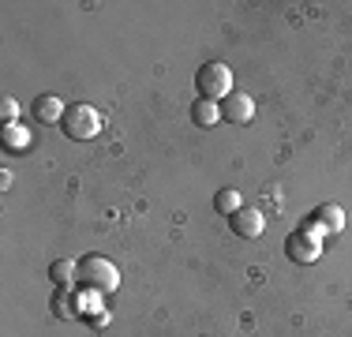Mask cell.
<instances>
[{
    "mask_svg": "<svg viewBox=\"0 0 352 337\" xmlns=\"http://www.w3.org/2000/svg\"><path fill=\"white\" fill-rule=\"evenodd\" d=\"M79 285L87 292H94V296H109V292H116V285H120V270L102 255H87L79 263Z\"/></svg>",
    "mask_w": 352,
    "mask_h": 337,
    "instance_id": "6da1fadb",
    "label": "cell"
},
{
    "mask_svg": "<svg viewBox=\"0 0 352 337\" xmlns=\"http://www.w3.org/2000/svg\"><path fill=\"white\" fill-rule=\"evenodd\" d=\"M195 87H199V98L206 101H225L232 94V67L221 64V61H210L199 67L195 75Z\"/></svg>",
    "mask_w": 352,
    "mask_h": 337,
    "instance_id": "7a4b0ae2",
    "label": "cell"
},
{
    "mask_svg": "<svg viewBox=\"0 0 352 337\" xmlns=\"http://www.w3.org/2000/svg\"><path fill=\"white\" fill-rule=\"evenodd\" d=\"M60 128H64V135H68V139L87 142V139H94V135L102 131V116H98L94 105H82V101H75V105H68V113H64Z\"/></svg>",
    "mask_w": 352,
    "mask_h": 337,
    "instance_id": "3957f363",
    "label": "cell"
},
{
    "mask_svg": "<svg viewBox=\"0 0 352 337\" xmlns=\"http://www.w3.org/2000/svg\"><path fill=\"white\" fill-rule=\"evenodd\" d=\"M285 251H289L292 263L311 266V263H318V259H322V240H318V236H311L307 229H300V232H292L289 240H285Z\"/></svg>",
    "mask_w": 352,
    "mask_h": 337,
    "instance_id": "277c9868",
    "label": "cell"
},
{
    "mask_svg": "<svg viewBox=\"0 0 352 337\" xmlns=\"http://www.w3.org/2000/svg\"><path fill=\"white\" fill-rule=\"evenodd\" d=\"M221 105V120H229L232 128H240V124H251V116H255V101L251 94H240V90H232L225 101H217Z\"/></svg>",
    "mask_w": 352,
    "mask_h": 337,
    "instance_id": "5b68a950",
    "label": "cell"
},
{
    "mask_svg": "<svg viewBox=\"0 0 352 337\" xmlns=\"http://www.w3.org/2000/svg\"><path fill=\"white\" fill-rule=\"evenodd\" d=\"M229 225H232L236 236L255 240V236H263V229H266V217H263V210H255V206H240L236 214L229 217Z\"/></svg>",
    "mask_w": 352,
    "mask_h": 337,
    "instance_id": "8992f818",
    "label": "cell"
},
{
    "mask_svg": "<svg viewBox=\"0 0 352 337\" xmlns=\"http://www.w3.org/2000/svg\"><path fill=\"white\" fill-rule=\"evenodd\" d=\"M64 113H68V105H64V101L56 98V94H41V98H34V120H41V124H60Z\"/></svg>",
    "mask_w": 352,
    "mask_h": 337,
    "instance_id": "52a82bcc",
    "label": "cell"
},
{
    "mask_svg": "<svg viewBox=\"0 0 352 337\" xmlns=\"http://www.w3.org/2000/svg\"><path fill=\"white\" fill-rule=\"evenodd\" d=\"M311 221L322 232H341V229H345V210H341L338 202H322V206L311 214Z\"/></svg>",
    "mask_w": 352,
    "mask_h": 337,
    "instance_id": "ba28073f",
    "label": "cell"
},
{
    "mask_svg": "<svg viewBox=\"0 0 352 337\" xmlns=\"http://www.w3.org/2000/svg\"><path fill=\"white\" fill-rule=\"evenodd\" d=\"M191 120H195V128H214V124L221 120V105H217V101L199 98L195 105H191Z\"/></svg>",
    "mask_w": 352,
    "mask_h": 337,
    "instance_id": "9c48e42d",
    "label": "cell"
},
{
    "mask_svg": "<svg viewBox=\"0 0 352 337\" xmlns=\"http://www.w3.org/2000/svg\"><path fill=\"white\" fill-rule=\"evenodd\" d=\"M0 142H4V150H27L30 146V131L23 128L19 120L4 124V128H0Z\"/></svg>",
    "mask_w": 352,
    "mask_h": 337,
    "instance_id": "30bf717a",
    "label": "cell"
},
{
    "mask_svg": "<svg viewBox=\"0 0 352 337\" xmlns=\"http://www.w3.org/2000/svg\"><path fill=\"white\" fill-rule=\"evenodd\" d=\"M49 277H53L60 289H72V281H79V263H72V259H56V263L49 266Z\"/></svg>",
    "mask_w": 352,
    "mask_h": 337,
    "instance_id": "8fae6325",
    "label": "cell"
},
{
    "mask_svg": "<svg viewBox=\"0 0 352 337\" xmlns=\"http://www.w3.org/2000/svg\"><path fill=\"white\" fill-rule=\"evenodd\" d=\"M240 206H244V202H240V191L236 188H221L214 195V210H217V214H225V217H232Z\"/></svg>",
    "mask_w": 352,
    "mask_h": 337,
    "instance_id": "7c38bea8",
    "label": "cell"
},
{
    "mask_svg": "<svg viewBox=\"0 0 352 337\" xmlns=\"http://www.w3.org/2000/svg\"><path fill=\"white\" fill-rule=\"evenodd\" d=\"M72 303H75L72 289H60V292H56V296H53V311H56V315H60V318H75V315H79V311H75Z\"/></svg>",
    "mask_w": 352,
    "mask_h": 337,
    "instance_id": "4fadbf2b",
    "label": "cell"
},
{
    "mask_svg": "<svg viewBox=\"0 0 352 337\" xmlns=\"http://www.w3.org/2000/svg\"><path fill=\"white\" fill-rule=\"evenodd\" d=\"M0 116H4V124H15V116H19V101L4 98V101H0Z\"/></svg>",
    "mask_w": 352,
    "mask_h": 337,
    "instance_id": "5bb4252c",
    "label": "cell"
}]
</instances>
